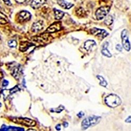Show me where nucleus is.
Returning a JSON list of instances; mask_svg holds the SVG:
<instances>
[{
	"mask_svg": "<svg viewBox=\"0 0 131 131\" xmlns=\"http://www.w3.org/2000/svg\"><path fill=\"white\" fill-rule=\"evenodd\" d=\"M2 74H0V79H1V78H2Z\"/></svg>",
	"mask_w": 131,
	"mask_h": 131,
	"instance_id": "30",
	"label": "nucleus"
},
{
	"mask_svg": "<svg viewBox=\"0 0 131 131\" xmlns=\"http://www.w3.org/2000/svg\"><path fill=\"white\" fill-rule=\"evenodd\" d=\"M31 45V43L28 42H22L20 43V48L19 49L20 51H26L27 50Z\"/></svg>",
	"mask_w": 131,
	"mask_h": 131,
	"instance_id": "15",
	"label": "nucleus"
},
{
	"mask_svg": "<svg viewBox=\"0 0 131 131\" xmlns=\"http://www.w3.org/2000/svg\"><path fill=\"white\" fill-rule=\"evenodd\" d=\"M8 22V19L6 16L0 12V24H5Z\"/></svg>",
	"mask_w": 131,
	"mask_h": 131,
	"instance_id": "17",
	"label": "nucleus"
},
{
	"mask_svg": "<svg viewBox=\"0 0 131 131\" xmlns=\"http://www.w3.org/2000/svg\"><path fill=\"white\" fill-rule=\"evenodd\" d=\"M3 1H4V3L6 5H8V6H10V5H11V4H12L11 3H10V0H3Z\"/></svg>",
	"mask_w": 131,
	"mask_h": 131,
	"instance_id": "21",
	"label": "nucleus"
},
{
	"mask_svg": "<svg viewBox=\"0 0 131 131\" xmlns=\"http://www.w3.org/2000/svg\"><path fill=\"white\" fill-rule=\"evenodd\" d=\"M18 20L19 22H24L31 18V14L26 10H23L18 14Z\"/></svg>",
	"mask_w": 131,
	"mask_h": 131,
	"instance_id": "7",
	"label": "nucleus"
},
{
	"mask_svg": "<svg viewBox=\"0 0 131 131\" xmlns=\"http://www.w3.org/2000/svg\"><path fill=\"white\" fill-rule=\"evenodd\" d=\"M110 10V7L108 6H103L98 8L95 12V16L97 19L101 20L103 19L108 13Z\"/></svg>",
	"mask_w": 131,
	"mask_h": 131,
	"instance_id": "3",
	"label": "nucleus"
},
{
	"mask_svg": "<svg viewBox=\"0 0 131 131\" xmlns=\"http://www.w3.org/2000/svg\"><path fill=\"white\" fill-rule=\"evenodd\" d=\"M58 4L64 9H69L73 6V4L68 3L64 0H58Z\"/></svg>",
	"mask_w": 131,
	"mask_h": 131,
	"instance_id": "11",
	"label": "nucleus"
},
{
	"mask_svg": "<svg viewBox=\"0 0 131 131\" xmlns=\"http://www.w3.org/2000/svg\"><path fill=\"white\" fill-rule=\"evenodd\" d=\"M90 32L92 35L99 37L101 39L104 38L108 35V32L104 29H101L95 27L91 29Z\"/></svg>",
	"mask_w": 131,
	"mask_h": 131,
	"instance_id": "6",
	"label": "nucleus"
},
{
	"mask_svg": "<svg viewBox=\"0 0 131 131\" xmlns=\"http://www.w3.org/2000/svg\"><path fill=\"white\" fill-rule=\"evenodd\" d=\"M78 116L79 117H82L83 115H84V113H83V112H79L78 114Z\"/></svg>",
	"mask_w": 131,
	"mask_h": 131,
	"instance_id": "26",
	"label": "nucleus"
},
{
	"mask_svg": "<svg viewBox=\"0 0 131 131\" xmlns=\"http://www.w3.org/2000/svg\"><path fill=\"white\" fill-rule=\"evenodd\" d=\"M107 46H108V43L105 42L104 44L103 45V49L101 50V53L103 54V55H104V56H106L107 57L110 58V57H112V54L107 49Z\"/></svg>",
	"mask_w": 131,
	"mask_h": 131,
	"instance_id": "12",
	"label": "nucleus"
},
{
	"mask_svg": "<svg viewBox=\"0 0 131 131\" xmlns=\"http://www.w3.org/2000/svg\"><path fill=\"white\" fill-rule=\"evenodd\" d=\"M63 126L64 127H68V123L67 122H64L63 123Z\"/></svg>",
	"mask_w": 131,
	"mask_h": 131,
	"instance_id": "28",
	"label": "nucleus"
},
{
	"mask_svg": "<svg viewBox=\"0 0 131 131\" xmlns=\"http://www.w3.org/2000/svg\"><path fill=\"white\" fill-rule=\"evenodd\" d=\"M101 119L100 116H92L85 118L83 120L81 123V127L83 130L86 129L89 127L94 125L100 122Z\"/></svg>",
	"mask_w": 131,
	"mask_h": 131,
	"instance_id": "1",
	"label": "nucleus"
},
{
	"mask_svg": "<svg viewBox=\"0 0 131 131\" xmlns=\"http://www.w3.org/2000/svg\"><path fill=\"white\" fill-rule=\"evenodd\" d=\"M14 121L18 124L27 126H34L36 125V122L34 120L25 117L16 118L14 119Z\"/></svg>",
	"mask_w": 131,
	"mask_h": 131,
	"instance_id": "4",
	"label": "nucleus"
},
{
	"mask_svg": "<svg viewBox=\"0 0 131 131\" xmlns=\"http://www.w3.org/2000/svg\"><path fill=\"white\" fill-rule=\"evenodd\" d=\"M97 78L100 80V84L104 87H106L107 85V83L106 82V81L104 79V78L102 77V76L100 75H97L96 76Z\"/></svg>",
	"mask_w": 131,
	"mask_h": 131,
	"instance_id": "18",
	"label": "nucleus"
},
{
	"mask_svg": "<svg viewBox=\"0 0 131 131\" xmlns=\"http://www.w3.org/2000/svg\"><path fill=\"white\" fill-rule=\"evenodd\" d=\"M8 45L10 48H15L17 46V42L14 40H9L8 42Z\"/></svg>",
	"mask_w": 131,
	"mask_h": 131,
	"instance_id": "20",
	"label": "nucleus"
},
{
	"mask_svg": "<svg viewBox=\"0 0 131 131\" xmlns=\"http://www.w3.org/2000/svg\"><path fill=\"white\" fill-rule=\"evenodd\" d=\"M43 28V23L42 20L37 21L34 23L32 25L31 30L32 31L37 32L41 30Z\"/></svg>",
	"mask_w": 131,
	"mask_h": 131,
	"instance_id": "9",
	"label": "nucleus"
},
{
	"mask_svg": "<svg viewBox=\"0 0 131 131\" xmlns=\"http://www.w3.org/2000/svg\"><path fill=\"white\" fill-rule=\"evenodd\" d=\"M27 131H36V130L35 129H29Z\"/></svg>",
	"mask_w": 131,
	"mask_h": 131,
	"instance_id": "29",
	"label": "nucleus"
},
{
	"mask_svg": "<svg viewBox=\"0 0 131 131\" xmlns=\"http://www.w3.org/2000/svg\"><path fill=\"white\" fill-rule=\"evenodd\" d=\"M121 38L122 41V45L124 49L129 51L130 49V44L128 40V37L127 35V31L126 29H124L122 31Z\"/></svg>",
	"mask_w": 131,
	"mask_h": 131,
	"instance_id": "5",
	"label": "nucleus"
},
{
	"mask_svg": "<svg viewBox=\"0 0 131 131\" xmlns=\"http://www.w3.org/2000/svg\"><path fill=\"white\" fill-rule=\"evenodd\" d=\"M55 128L57 129V130H58V131L60 130V129H61V125H60V124L57 125V126H56Z\"/></svg>",
	"mask_w": 131,
	"mask_h": 131,
	"instance_id": "25",
	"label": "nucleus"
},
{
	"mask_svg": "<svg viewBox=\"0 0 131 131\" xmlns=\"http://www.w3.org/2000/svg\"><path fill=\"white\" fill-rule=\"evenodd\" d=\"M113 21V17H112V16L109 15L106 17L104 20V23L107 26H109V25H111L112 24Z\"/></svg>",
	"mask_w": 131,
	"mask_h": 131,
	"instance_id": "19",
	"label": "nucleus"
},
{
	"mask_svg": "<svg viewBox=\"0 0 131 131\" xmlns=\"http://www.w3.org/2000/svg\"><path fill=\"white\" fill-rule=\"evenodd\" d=\"M15 1L18 3H19V4H22V3H25V2H26L27 0H15Z\"/></svg>",
	"mask_w": 131,
	"mask_h": 131,
	"instance_id": "23",
	"label": "nucleus"
},
{
	"mask_svg": "<svg viewBox=\"0 0 131 131\" xmlns=\"http://www.w3.org/2000/svg\"><path fill=\"white\" fill-rule=\"evenodd\" d=\"M46 2V0H31L30 3L31 7L34 9H38Z\"/></svg>",
	"mask_w": 131,
	"mask_h": 131,
	"instance_id": "10",
	"label": "nucleus"
},
{
	"mask_svg": "<svg viewBox=\"0 0 131 131\" xmlns=\"http://www.w3.org/2000/svg\"><path fill=\"white\" fill-rule=\"evenodd\" d=\"M96 45L95 42L92 40H88L84 43V48L86 50H90L94 46Z\"/></svg>",
	"mask_w": 131,
	"mask_h": 131,
	"instance_id": "13",
	"label": "nucleus"
},
{
	"mask_svg": "<svg viewBox=\"0 0 131 131\" xmlns=\"http://www.w3.org/2000/svg\"><path fill=\"white\" fill-rule=\"evenodd\" d=\"M8 82L7 81H6V80H4V81H3V85L4 86H6V85H8Z\"/></svg>",
	"mask_w": 131,
	"mask_h": 131,
	"instance_id": "27",
	"label": "nucleus"
},
{
	"mask_svg": "<svg viewBox=\"0 0 131 131\" xmlns=\"http://www.w3.org/2000/svg\"><path fill=\"white\" fill-rule=\"evenodd\" d=\"M61 28V24L60 22L54 23L51 25H50L46 30L47 32H54L60 30Z\"/></svg>",
	"mask_w": 131,
	"mask_h": 131,
	"instance_id": "8",
	"label": "nucleus"
},
{
	"mask_svg": "<svg viewBox=\"0 0 131 131\" xmlns=\"http://www.w3.org/2000/svg\"><path fill=\"white\" fill-rule=\"evenodd\" d=\"M105 102L108 106L115 107L121 104V100L117 95L111 94L105 97Z\"/></svg>",
	"mask_w": 131,
	"mask_h": 131,
	"instance_id": "2",
	"label": "nucleus"
},
{
	"mask_svg": "<svg viewBox=\"0 0 131 131\" xmlns=\"http://www.w3.org/2000/svg\"><path fill=\"white\" fill-rule=\"evenodd\" d=\"M0 39H1V37H0Z\"/></svg>",
	"mask_w": 131,
	"mask_h": 131,
	"instance_id": "32",
	"label": "nucleus"
},
{
	"mask_svg": "<svg viewBox=\"0 0 131 131\" xmlns=\"http://www.w3.org/2000/svg\"><path fill=\"white\" fill-rule=\"evenodd\" d=\"M0 131H24V129L20 127L13 126L7 127L6 126H4L2 127V128Z\"/></svg>",
	"mask_w": 131,
	"mask_h": 131,
	"instance_id": "14",
	"label": "nucleus"
},
{
	"mask_svg": "<svg viewBox=\"0 0 131 131\" xmlns=\"http://www.w3.org/2000/svg\"><path fill=\"white\" fill-rule=\"evenodd\" d=\"M103 1H108V0H103Z\"/></svg>",
	"mask_w": 131,
	"mask_h": 131,
	"instance_id": "31",
	"label": "nucleus"
},
{
	"mask_svg": "<svg viewBox=\"0 0 131 131\" xmlns=\"http://www.w3.org/2000/svg\"><path fill=\"white\" fill-rule=\"evenodd\" d=\"M125 122H126V123H131V116H129L125 119Z\"/></svg>",
	"mask_w": 131,
	"mask_h": 131,
	"instance_id": "24",
	"label": "nucleus"
},
{
	"mask_svg": "<svg viewBox=\"0 0 131 131\" xmlns=\"http://www.w3.org/2000/svg\"><path fill=\"white\" fill-rule=\"evenodd\" d=\"M53 11H54V17H55L56 19H61L64 14V13L62 11H61V10H60L55 8L53 9Z\"/></svg>",
	"mask_w": 131,
	"mask_h": 131,
	"instance_id": "16",
	"label": "nucleus"
},
{
	"mask_svg": "<svg viewBox=\"0 0 131 131\" xmlns=\"http://www.w3.org/2000/svg\"><path fill=\"white\" fill-rule=\"evenodd\" d=\"M116 50H117L118 51H121L122 50V47L119 44H117L116 46Z\"/></svg>",
	"mask_w": 131,
	"mask_h": 131,
	"instance_id": "22",
	"label": "nucleus"
}]
</instances>
